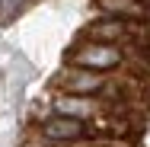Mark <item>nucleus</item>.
Returning a JSON list of instances; mask_svg holds the SVG:
<instances>
[{
  "mask_svg": "<svg viewBox=\"0 0 150 147\" xmlns=\"http://www.w3.org/2000/svg\"><path fill=\"white\" fill-rule=\"evenodd\" d=\"M70 61L83 70H109V67L121 64V51L112 48L109 42H86L83 48H77L70 55Z\"/></svg>",
  "mask_w": 150,
  "mask_h": 147,
  "instance_id": "f257e3e1",
  "label": "nucleus"
},
{
  "mask_svg": "<svg viewBox=\"0 0 150 147\" xmlns=\"http://www.w3.org/2000/svg\"><path fill=\"white\" fill-rule=\"evenodd\" d=\"M105 77H99L96 70H83V67H77V70H67L64 77H61V87L67 89V93H74V96H83V93H99V89H105Z\"/></svg>",
  "mask_w": 150,
  "mask_h": 147,
  "instance_id": "f03ea898",
  "label": "nucleus"
},
{
  "mask_svg": "<svg viewBox=\"0 0 150 147\" xmlns=\"http://www.w3.org/2000/svg\"><path fill=\"white\" fill-rule=\"evenodd\" d=\"M131 23L128 19H118V16H105V19H99V23H93L86 35L96 38V42H115V38H125V35H131Z\"/></svg>",
  "mask_w": 150,
  "mask_h": 147,
  "instance_id": "20e7f679",
  "label": "nucleus"
},
{
  "mask_svg": "<svg viewBox=\"0 0 150 147\" xmlns=\"http://www.w3.org/2000/svg\"><path fill=\"white\" fill-rule=\"evenodd\" d=\"M102 10H109V16L118 19H147V6L141 0H99Z\"/></svg>",
  "mask_w": 150,
  "mask_h": 147,
  "instance_id": "39448f33",
  "label": "nucleus"
},
{
  "mask_svg": "<svg viewBox=\"0 0 150 147\" xmlns=\"http://www.w3.org/2000/svg\"><path fill=\"white\" fill-rule=\"evenodd\" d=\"M42 134L48 141H74L83 134V121L80 118H67V115H54L42 125Z\"/></svg>",
  "mask_w": 150,
  "mask_h": 147,
  "instance_id": "7ed1b4c3",
  "label": "nucleus"
},
{
  "mask_svg": "<svg viewBox=\"0 0 150 147\" xmlns=\"http://www.w3.org/2000/svg\"><path fill=\"white\" fill-rule=\"evenodd\" d=\"M54 109H58V115H67V118H80V115H93L96 112V106L90 99H83V96H61L54 102Z\"/></svg>",
  "mask_w": 150,
  "mask_h": 147,
  "instance_id": "423d86ee",
  "label": "nucleus"
}]
</instances>
